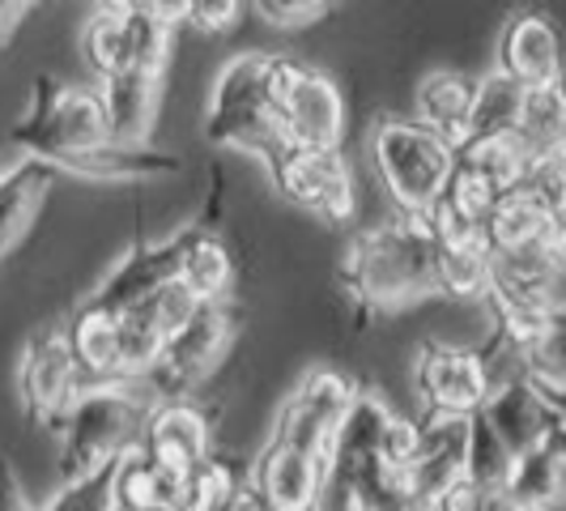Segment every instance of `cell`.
<instances>
[{
    "label": "cell",
    "mask_w": 566,
    "mask_h": 511,
    "mask_svg": "<svg viewBox=\"0 0 566 511\" xmlns=\"http://www.w3.org/2000/svg\"><path fill=\"white\" fill-rule=\"evenodd\" d=\"M4 149H13V158L48 163V167L69 170V175L107 179V184H119V179H158V175L179 170L175 154L112 145L103 98L90 94V90H77V85H60L52 77H39L34 107L4 137Z\"/></svg>",
    "instance_id": "cell-1"
},
{
    "label": "cell",
    "mask_w": 566,
    "mask_h": 511,
    "mask_svg": "<svg viewBox=\"0 0 566 511\" xmlns=\"http://www.w3.org/2000/svg\"><path fill=\"white\" fill-rule=\"evenodd\" d=\"M340 282L363 315H392L439 294V243L426 213L358 230L340 260Z\"/></svg>",
    "instance_id": "cell-2"
},
{
    "label": "cell",
    "mask_w": 566,
    "mask_h": 511,
    "mask_svg": "<svg viewBox=\"0 0 566 511\" xmlns=\"http://www.w3.org/2000/svg\"><path fill=\"white\" fill-rule=\"evenodd\" d=\"M205 137L222 149L255 154L264 167L282 154V103H277V56L243 52L218 73L205 112Z\"/></svg>",
    "instance_id": "cell-3"
},
{
    "label": "cell",
    "mask_w": 566,
    "mask_h": 511,
    "mask_svg": "<svg viewBox=\"0 0 566 511\" xmlns=\"http://www.w3.org/2000/svg\"><path fill=\"white\" fill-rule=\"evenodd\" d=\"M158 400L137 384H90L60 426V478L82 482L112 469L128 448L142 444L145 418Z\"/></svg>",
    "instance_id": "cell-4"
},
{
    "label": "cell",
    "mask_w": 566,
    "mask_h": 511,
    "mask_svg": "<svg viewBox=\"0 0 566 511\" xmlns=\"http://www.w3.org/2000/svg\"><path fill=\"white\" fill-rule=\"evenodd\" d=\"M370 163L400 213H430L455 170V145L418 119L379 115L370 128Z\"/></svg>",
    "instance_id": "cell-5"
},
{
    "label": "cell",
    "mask_w": 566,
    "mask_h": 511,
    "mask_svg": "<svg viewBox=\"0 0 566 511\" xmlns=\"http://www.w3.org/2000/svg\"><path fill=\"white\" fill-rule=\"evenodd\" d=\"M85 388V375L73 358V345L64 324H48L30 337L22 367H18V397L22 414L39 426H64L69 409L77 405Z\"/></svg>",
    "instance_id": "cell-6"
},
{
    "label": "cell",
    "mask_w": 566,
    "mask_h": 511,
    "mask_svg": "<svg viewBox=\"0 0 566 511\" xmlns=\"http://www.w3.org/2000/svg\"><path fill=\"white\" fill-rule=\"evenodd\" d=\"M358 397L354 379L340 375L333 367H315L303 375V384L285 397V405L277 409V423H273V435L269 444H282V448H294V452L307 456H328V444L337 435L340 418L349 414V405ZM328 469V465H324Z\"/></svg>",
    "instance_id": "cell-7"
},
{
    "label": "cell",
    "mask_w": 566,
    "mask_h": 511,
    "mask_svg": "<svg viewBox=\"0 0 566 511\" xmlns=\"http://www.w3.org/2000/svg\"><path fill=\"white\" fill-rule=\"evenodd\" d=\"M230 341H234V315L227 303H200V312L163 345L158 367L145 379L149 393H158V400L188 397L227 358Z\"/></svg>",
    "instance_id": "cell-8"
},
{
    "label": "cell",
    "mask_w": 566,
    "mask_h": 511,
    "mask_svg": "<svg viewBox=\"0 0 566 511\" xmlns=\"http://www.w3.org/2000/svg\"><path fill=\"white\" fill-rule=\"evenodd\" d=\"M277 103H282L285 142L298 149H340L345 137V98L328 73L312 64L277 56Z\"/></svg>",
    "instance_id": "cell-9"
},
{
    "label": "cell",
    "mask_w": 566,
    "mask_h": 511,
    "mask_svg": "<svg viewBox=\"0 0 566 511\" xmlns=\"http://www.w3.org/2000/svg\"><path fill=\"white\" fill-rule=\"evenodd\" d=\"M413 388L426 414H460L473 418L494 388V371L482 350L426 341L413 358Z\"/></svg>",
    "instance_id": "cell-10"
},
{
    "label": "cell",
    "mask_w": 566,
    "mask_h": 511,
    "mask_svg": "<svg viewBox=\"0 0 566 511\" xmlns=\"http://www.w3.org/2000/svg\"><path fill=\"white\" fill-rule=\"evenodd\" d=\"M273 184L282 188L285 200H294L298 209H307L324 222H349L358 197H354V179L340 158V149H298L285 145L282 154L269 163Z\"/></svg>",
    "instance_id": "cell-11"
},
{
    "label": "cell",
    "mask_w": 566,
    "mask_h": 511,
    "mask_svg": "<svg viewBox=\"0 0 566 511\" xmlns=\"http://www.w3.org/2000/svg\"><path fill=\"white\" fill-rule=\"evenodd\" d=\"M469 439H473V418H460V414L422 418V444H418L413 465L405 469L418 511H430L439 494H448L455 482L469 478Z\"/></svg>",
    "instance_id": "cell-12"
},
{
    "label": "cell",
    "mask_w": 566,
    "mask_h": 511,
    "mask_svg": "<svg viewBox=\"0 0 566 511\" xmlns=\"http://www.w3.org/2000/svg\"><path fill=\"white\" fill-rule=\"evenodd\" d=\"M154 465H163L170 473L188 478L192 469H200L209 460V414L197 400L175 397L158 400L145 418L142 444H137Z\"/></svg>",
    "instance_id": "cell-13"
},
{
    "label": "cell",
    "mask_w": 566,
    "mask_h": 511,
    "mask_svg": "<svg viewBox=\"0 0 566 511\" xmlns=\"http://www.w3.org/2000/svg\"><path fill=\"white\" fill-rule=\"evenodd\" d=\"M478 414L507 444L511 456L528 452V448H537V444L558 435V418H554L549 400L541 397V388L533 379H524V375L494 379V388H490V397H485Z\"/></svg>",
    "instance_id": "cell-14"
},
{
    "label": "cell",
    "mask_w": 566,
    "mask_h": 511,
    "mask_svg": "<svg viewBox=\"0 0 566 511\" xmlns=\"http://www.w3.org/2000/svg\"><path fill=\"white\" fill-rule=\"evenodd\" d=\"M188 230L192 227L175 230L170 239H158V243L133 248V252L124 255L112 273L98 282V290H94L90 299L103 303V307H112V312H119V315L133 312V307H142L158 285H167L170 278H179V255H184V243H188Z\"/></svg>",
    "instance_id": "cell-15"
},
{
    "label": "cell",
    "mask_w": 566,
    "mask_h": 511,
    "mask_svg": "<svg viewBox=\"0 0 566 511\" xmlns=\"http://www.w3.org/2000/svg\"><path fill=\"white\" fill-rule=\"evenodd\" d=\"M324 460L307 452H294L282 444H264V452L255 456L248 486L269 503L273 511H315L324 494Z\"/></svg>",
    "instance_id": "cell-16"
},
{
    "label": "cell",
    "mask_w": 566,
    "mask_h": 511,
    "mask_svg": "<svg viewBox=\"0 0 566 511\" xmlns=\"http://www.w3.org/2000/svg\"><path fill=\"white\" fill-rule=\"evenodd\" d=\"M499 73L520 85L563 82V39L545 13H515L499 34Z\"/></svg>",
    "instance_id": "cell-17"
},
{
    "label": "cell",
    "mask_w": 566,
    "mask_h": 511,
    "mask_svg": "<svg viewBox=\"0 0 566 511\" xmlns=\"http://www.w3.org/2000/svg\"><path fill=\"white\" fill-rule=\"evenodd\" d=\"M98 98H103L112 145L145 149L154 119H158V103H163V77L142 73V69H124L107 82H98Z\"/></svg>",
    "instance_id": "cell-18"
},
{
    "label": "cell",
    "mask_w": 566,
    "mask_h": 511,
    "mask_svg": "<svg viewBox=\"0 0 566 511\" xmlns=\"http://www.w3.org/2000/svg\"><path fill=\"white\" fill-rule=\"evenodd\" d=\"M64 333H69L85 384H119V312L85 299L64 320Z\"/></svg>",
    "instance_id": "cell-19"
},
{
    "label": "cell",
    "mask_w": 566,
    "mask_h": 511,
    "mask_svg": "<svg viewBox=\"0 0 566 511\" xmlns=\"http://www.w3.org/2000/svg\"><path fill=\"white\" fill-rule=\"evenodd\" d=\"M511 499L524 511H558L566 503V435L558 430L537 448L520 452L507 473Z\"/></svg>",
    "instance_id": "cell-20"
},
{
    "label": "cell",
    "mask_w": 566,
    "mask_h": 511,
    "mask_svg": "<svg viewBox=\"0 0 566 511\" xmlns=\"http://www.w3.org/2000/svg\"><path fill=\"white\" fill-rule=\"evenodd\" d=\"M469 112H473V77L455 69H430L413 90V119L439 133L455 149L469 137Z\"/></svg>",
    "instance_id": "cell-21"
},
{
    "label": "cell",
    "mask_w": 566,
    "mask_h": 511,
    "mask_svg": "<svg viewBox=\"0 0 566 511\" xmlns=\"http://www.w3.org/2000/svg\"><path fill=\"white\" fill-rule=\"evenodd\" d=\"M184 482L163 465H154L142 448H128L112 465V508L115 511H149V508H179Z\"/></svg>",
    "instance_id": "cell-22"
},
{
    "label": "cell",
    "mask_w": 566,
    "mask_h": 511,
    "mask_svg": "<svg viewBox=\"0 0 566 511\" xmlns=\"http://www.w3.org/2000/svg\"><path fill=\"white\" fill-rule=\"evenodd\" d=\"M56 179V167L48 163H18L9 175H0V260L27 239L30 222L39 218L43 197Z\"/></svg>",
    "instance_id": "cell-23"
},
{
    "label": "cell",
    "mask_w": 566,
    "mask_h": 511,
    "mask_svg": "<svg viewBox=\"0 0 566 511\" xmlns=\"http://www.w3.org/2000/svg\"><path fill=\"white\" fill-rule=\"evenodd\" d=\"M482 234L494 255L528 252V248H558V239H554V218H549L533 197H524L520 188L494 205V213L485 218Z\"/></svg>",
    "instance_id": "cell-24"
},
{
    "label": "cell",
    "mask_w": 566,
    "mask_h": 511,
    "mask_svg": "<svg viewBox=\"0 0 566 511\" xmlns=\"http://www.w3.org/2000/svg\"><path fill=\"white\" fill-rule=\"evenodd\" d=\"M515 137L528 158H566V85H528Z\"/></svg>",
    "instance_id": "cell-25"
},
{
    "label": "cell",
    "mask_w": 566,
    "mask_h": 511,
    "mask_svg": "<svg viewBox=\"0 0 566 511\" xmlns=\"http://www.w3.org/2000/svg\"><path fill=\"white\" fill-rule=\"evenodd\" d=\"M439 243V294L452 299H485V290L494 282V252L485 243V234H452V239H434Z\"/></svg>",
    "instance_id": "cell-26"
},
{
    "label": "cell",
    "mask_w": 566,
    "mask_h": 511,
    "mask_svg": "<svg viewBox=\"0 0 566 511\" xmlns=\"http://www.w3.org/2000/svg\"><path fill=\"white\" fill-rule=\"evenodd\" d=\"M179 282L188 285L200 303H227L230 285H234V255H230V248L218 234L192 227L188 243H184V255H179Z\"/></svg>",
    "instance_id": "cell-27"
},
{
    "label": "cell",
    "mask_w": 566,
    "mask_h": 511,
    "mask_svg": "<svg viewBox=\"0 0 566 511\" xmlns=\"http://www.w3.org/2000/svg\"><path fill=\"white\" fill-rule=\"evenodd\" d=\"M524 90L515 77L490 69L485 77L473 82V112H469V137L464 142H482V137H511L520 124L524 107Z\"/></svg>",
    "instance_id": "cell-28"
},
{
    "label": "cell",
    "mask_w": 566,
    "mask_h": 511,
    "mask_svg": "<svg viewBox=\"0 0 566 511\" xmlns=\"http://www.w3.org/2000/svg\"><path fill=\"white\" fill-rule=\"evenodd\" d=\"M167 333L154 324V315L145 307L119 315V384H145L158 358H163Z\"/></svg>",
    "instance_id": "cell-29"
},
{
    "label": "cell",
    "mask_w": 566,
    "mask_h": 511,
    "mask_svg": "<svg viewBox=\"0 0 566 511\" xmlns=\"http://www.w3.org/2000/svg\"><path fill=\"white\" fill-rule=\"evenodd\" d=\"M460 163H469L473 170H482L485 179L499 192H515L524 170H528V149L520 145V137H482V142H464L455 149Z\"/></svg>",
    "instance_id": "cell-30"
},
{
    "label": "cell",
    "mask_w": 566,
    "mask_h": 511,
    "mask_svg": "<svg viewBox=\"0 0 566 511\" xmlns=\"http://www.w3.org/2000/svg\"><path fill=\"white\" fill-rule=\"evenodd\" d=\"M124 18V43H128V69H142V73H154V77H163V69H167V56H170V30L163 18H154L149 9H128V13H119Z\"/></svg>",
    "instance_id": "cell-31"
},
{
    "label": "cell",
    "mask_w": 566,
    "mask_h": 511,
    "mask_svg": "<svg viewBox=\"0 0 566 511\" xmlns=\"http://www.w3.org/2000/svg\"><path fill=\"white\" fill-rule=\"evenodd\" d=\"M243 486H248V478H239L230 460L209 456L200 469L188 473L179 511H230V503L239 499V490H243Z\"/></svg>",
    "instance_id": "cell-32"
},
{
    "label": "cell",
    "mask_w": 566,
    "mask_h": 511,
    "mask_svg": "<svg viewBox=\"0 0 566 511\" xmlns=\"http://www.w3.org/2000/svg\"><path fill=\"white\" fill-rule=\"evenodd\" d=\"M82 60L98 82H107V77L128 69V43H124V18L119 13H94L85 22Z\"/></svg>",
    "instance_id": "cell-33"
},
{
    "label": "cell",
    "mask_w": 566,
    "mask_h": 511,
    "mask_svg": "<svg viewBox=\"0 0 566 511\" xmlns=\"http://www.w3.org/2000/svg\"><path fill=\"white\" fill-rule=\"evenodd\" d=\"M520 375L541 388H563L566 384V312H558L533 345L520 350Z\"/></svg>",
    "instance_id": "cell-34"
},
{
    "label": "cell",
    "mask_w": 566,
    "mask_h": 511,
    "mask_svg": "<svg viewBox=\"0 0 566 511\" xmlns=\"http://www.w3.org/2000/svg\"><path fill=\"white\" fill-rule=\"evenodd\" d=\"M511 460L507 444L485 426L482 414H473V439H469V482L482 486V490H499L507 486Z\"/></svg>",
    "instance_id": "cell-35"
},
{
    "label": "cell",
    "mask_w": 566,
    "mask_h": 511,
    "mask_svg": "<svg viewBox=\"0 0 566 511\" xmlns=\"http://www.w3.org/2000/svg\"><path fill=\"white\" fill-rule=\"evenodd\" d=\"M142 307L154 315V324L170 337V333H179V328L200 312V299L188 290V285L179 282V278H170L167 285H158V290L145 299Z\"/></svg>",
    "instance_id": "cell-36"
},
{
    "label": "cell",
    "mask_w": 566,
    "mask_h": 511,
    "mask_svg": "<svg viewBox=\"0 0 566 511\" xmlns=\"http://www.w3.org/2000/svg\"><path fill=\"white\" fill-rule=\"evenodd\" d=\"M418 444H422V423L392 414V418L384 423V430H379V452H375V460L388 465V469H397V473H405V469L413 465V456H418Z\"/></svg>",
    "instance_id": "cell-37"
},
{
    "label": "cell",
    "mask_w": 566,
    "mask_h": 511,
    "mask_svg": "<svg viewBox=\"0 0 566 511\" xmlns=\"http://www.w3.org/2000/svg\"><path fill=\"white\" fill-rule=\"evenodd\" d=\"M43 511H115L112 508V469L90 473L82 482H64V490H60Z\"/></svg>",
    "instance_id": "cell-38"
},
{
    "label": "cell",
    "mask_w": 566,
    "mask_h": 511,
    "mask_svg": "<svg viewBox=\"0 0 566 511\" xmlns=\"http://www.w3.org/2000/svg\"><path fill=\"white\" fill-rule=\"evenodd\" d=\"M337 0H252V9L277 30H298L319 22Z\"/></svg>",
    "instance_id": "cell-39"
},
{
    "label": "cell",
    "mask_w": 566,
    "mask_h": 511,
    "mask_svg": "<svg viewBox=\"0 0 566 511\" xmlns=\"http://www.w3.org/2000/svg\"><path fill=\"white\" fill-rule=\"evenodd\" d=\"M243 18V0H188V27L200 34H227Z\"/></svg>",
    "instance_id": "cell-40"
},
{
    "label": "cell",
    "mask_w": 566,
    "mask_h": 511,
    "mask_svg": "<svg viewBox=\"0 0 566 511\" xmlns=\"http://www.w3.org/2000/svg\"><path fill=\"white\" fill-rule=\"evenodd\" d=\"M0 511H34L9 460H0Z\"/></svg>",
    "instance_id": "cell-41"
},
{
    "label": "cell",
    "mask_w": 566,
    "mask_h": 511,
    "mask_svg": "<svg viewBox=\"0 0 566 511\" xmlns=\"http://www.w3.org/2000/svg\"><path fill=\"white\" fill-rule=\"evenodd\" d=\"M30 4H34V0H0V48L13 39V30H18V22L27 18Z\"/></svg>",
    "instance_id": "cell-42"
},
{
    "label": "cell",
    "mask_w": 566,
    "mask_h": 511,
    "mask_svg": "<svg viewBox=\"0 0 566 511\" xmlns=\"http://www.w3.org/2000/svg\"><path fill=\"white\" fill-rule=\"evenodd\" d=\"M142 9H149L154 18H163L167 27H175V22L188 18V0H142Z\"/></svg>",
    "instance_id": "cell-43"
},
{
    "label": "cell",
    "mask_w": 566,
    "mask_h": 511,
    "mask_svg": "<svg viewBox=\"0 0 566 511\" xmlns=\"http://www.w3.org/2000/svg\"><path fill=\"white\" fill-rule=\"evenodd\" d=\"M473 511H524V508L511 499L503 486H499V490H482V499H478V508Z\"/></svg>",
    "instance_id": "cell-44"
},
{
    "label": "cell",
    "mask_w": 566,
    "mask_h": 511,
    "mask_svg": "<svg viewBox=\"0 0 566 511\" xmlns=\"http://www.w3.org/2000/svg\"><path fill=\"white\" fill-rule=\"evenodd\" d=\"M230 511H273V508H269V503L255 494L252 486H243V490H239V499L230 503Z\"/></svg>",
    "instance_id": "cell-45"
},
{
    "label": "cell",
    "mask_w": 566,
    "mask_h": 511,
    "mask_svg": "<svg viewBox=\"0 0 566 511\" xmlns=\"http://www.w3.org/2000/svg\"><path fill=\"white\" fill-rule=\"evenodd\" d=\"M98 4V13H128V9H137L142 0H94Z\"/></svg>",
    "instance_id": "cell-46"
},
{
    "label": "cell",
    "mask_w": 566,
    "mask_h": 511,
    "mask_svg": "<svg viewBox=\"0 0 566 511\" xmlns=\"http://www.w3.org/2000/svg\"><path fill=\"white\" fill-rule=\"evenodd\" d=\"M149 511H179V508H149Z\"/></svg>",
    "instance_id": "cell-47"
},
{
    "label": "cell",
    "mask_w": 566,
    "mask_h": 511,
    "mask_svg": "<svg viewBox=\"0 0 566 511\" xmlns=\"http://www.w3.org/2000/svg\"><path fill=\"white\" fill-rule=\"evenodd\" d=\"M563 393H566V384H563Z\"/></svg>",
    "instance_id": "cell-48"
}]
</instances>
